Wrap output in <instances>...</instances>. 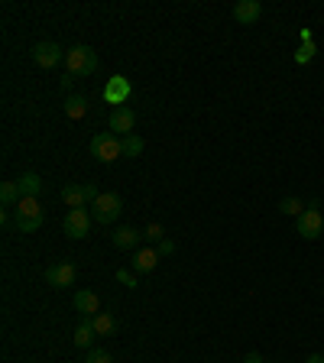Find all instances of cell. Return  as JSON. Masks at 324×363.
Here are the masks:
<instances>
[{"label":"cell","instance_id":"15","mask_svg":"<svg viewBox=\"0 0 324 363\" xmlns=\"http://www.w3.org/2000/svg\"><path fill=\"white\" fill-rule=\"evenodd\" d=\"M17 185H20V195L23 198H36L39 192H43V178H39L36 172H26V176L17 178Z\"/></svg>","mask_w":324,"mask_h":363},{"label":"cell","instance_id":"16","mask_svg":"<svg viewBox=\"0 0 324 363\" xmlns=\"http://www.w3.org/2000/svg\"><path fill=\"white\" fill-rule=\"evenodd\" d=\"M94 337H98V331H94V325H91V318H84L82 325L75 327V334H72V341H75V347H91V344H94Z\"/></svg>","mask_w":324,"mask_h":363},{"label":"cell","instance_id":"28","mask_svg":"<svg viewBox=\"0 0 324 363\" xmlns=\"http://www.w3.org/2000/svg\"><path fill=\"white\" fill-rule=\"evenodd\" d=\"M243 363H263V357H259V354H256V350H250V354L243 357Z\"/></svg>","mask_w":324,"mask_h":363},{"label":"cell","instance_id":"23","mask_svg":"<svg viewBox=\"0 0 324 363\" xmlns=\"http://www.w3.org/2000/svg\"><path fill=\"white\" fill-rule=\"evenodd\" d=\"M143 237H146L149 243H156V247H159V243L166 240V227H162V224H149L146 231H143Z\"/></svg>","mask_w":324,"mask_h":363},{"label":"cell","instance_id":"6","mask_svg":"<svg viewBox=\"0 0 324 363\" xmlns=\"http://www.w3.org/2000/svg\"><path fill=\"white\" fill-rule=\"evenodd\" d=\"M295 231L302 233L305 240H318L324 233V217H321V211H318V201H311V205L295 217Z\"/></svg>","mask_w":324,"mask_h":363},{"label":"cell","instance_id":"5","mask_svg":"<svg viewBox=\"0 0 324 363\" xmlns=\"http://www.w3.org/2000/svg\"><path fill=\"white\" fill-rule=\"evenodd\" d=\"M98 185H91V182H68V185L62 188V201L68 208H84V205H94L98 201Z\"/></svg>","mask_w":324,"mask_h":363},{"label":"cell","instance_id":"20","mask_svg":"<svg viewBox=\"0 0 324 363\" xmlns=\"http://www.w3.org/2000/svg\"><path fill=\"white\" fill-rule=\"evenodd\" d=\"M20 185L17 182H3V185H0V201H3V205L7 208H17L20 205Z\"/></svg>","mask_w":324,"mask_h":363},{"label":"cell","instance_id":"11","mask_svg":"<svg viewBox=\"0 0 324 363\" xmlns=\"http://www.w3.org/2000/svg\"><path fill=\"white\" fill-rule=\"evenodd\" d=\"M130 82L123 78V75H114L111 82L104 84V101H111V104H117V107H123V101L130 98Z\"/></svg>","mask_w":324,"mask_h":363},{"label":"cell","instance_id":"19","mask_svg":"<svg viewBox=\"0 0 324 363\" xmlns=\"http://www.w3.org/2000/svg\"><path fill=\"white\" fill-rule=\"evenodd\" d=\"M91 325H94V331H98V337H107L117 331V318H114L111 311H101V315L91 318Z\"/></svg>","mask_w":324,"mask_h":363},{"label":"cell","instance_id":"22","mask_svg":"<svg viewBox=\"0 0 324 363\" xmlns=\"http://www.w3.org/2000/svg\"><path fill=\"white\" fill-rule=\"evenodd\" d=\"M279 211L288 217H298L305 211V205H302V198H282V201H279Z\"/></svg>","mask_w":324,"mask_h":363},{"label":"cell","instance_id":"27","mask_svg":"<svg viewBox=\"0 0 324 363\" xmlns=\"http://www.w3.org/2000/svg\"><path fill=\"white\" fill-rule=\"evenodd\" d=\"M156 253H159V256H172V253H176V243H172V240H162V243L156 247Z\"/></svg>","mask_w":324,"mask_h":363},{"label":"cell","instance_id":"29","mask_svg":"<svg viewBox=\"0 0 324 363\" xmlns=\"http://www.w3.org/2000/svg\"><path fill=\"white\" fill-rule=\"evenodd\" d=\"M305 363H324V354H311Z\"/></svg>","mask_w":324,"mask_h":363},{"label":"cell","instance_id":"14","mask_svg":"<svg viewBox=\"0 0 324 363\" xmlns=\"http://www.w3.org/2000/svg\"><path fill=\"white\" fill-rule=\"evenodd\" d=\"M139 240H143V233H139L137 227H121V231H114V247H117V250H133Z\"/></svg>","mask_w":324,"mask_h":363},{"label":"cell","instance_id":"12","mask_svg":"<svg viewBox=\"0 0 324 363\" xmlns=\"http://www.w3.org/2000/svg\"><path fill=\"white\" fill-rule=\"evenodd\" d=\"M259 17H263V3L259 0H240V3H233V20L240 26H253Z\"/></svg>","mask_w":324,"mask_h":363},{"label":"cell","instance_id":"21","mask_svg":"<svg viewBox=\"0 0 324 363\" xmlns=\"http://www.w3.org/2000/svg\"><path fill=\"white\" fill-rule=\"evenodd\" d=\"M139 153H143V137H137V133L123 137V156H127V159H137Z\"/></svg>","mask_w":324,"mask_h":363},{"label":"cell","instance_id":"26","mask_svg":"<svg viewBox=\"0 0 324 363\" xmlns=\"http://www.w3.org/2000/svg\"><path fill=\"white\" fill-rule=\"evenodd\" d=\"M84 363H114V360H111V354H107V350H88Z\"/></svg>","mask_w":324,"mask_h":363},{"label":"cell","instance_id":"2","mask_svg":"<svg viewBox=\"0 0 324 363\" xmlns=\"http://www.w3.org/2000/svg\"><path fill=\"white\" fill-rule=\"evenodd\" d=\"M13 221H17V227L23 233H36L43 227V221H46L43 205H39L36 198H20V205L13 208Z\"/></svg>","mask_w":324,"mask_h":363},{"label":"cell","instance_id":"18","mask_svg":"<svg viewBox=\"0 0 324 363\" xmlns=\"http://www.w3.org/2000/svg\"><path fill=\"white\" fill-rule=\"evenodd\" d=\"M156 263H159L156 250H137V256H133V272H153Z\"/></svg>","mask_w":324,"mask_h":363},{"label":"cell","instance_id":"17","mask_svg":"<svg viewBox=\"0 0 324 363\" xmlns=\"http://www.w3.org/2000/svg\"><path fill=\"white\" fill-rule=\"evenodd\" d=\"M84 114H88V98H84V94H72V98L65 101V117H68V121H82Z\"/></svg>","mask_w":324,"mask_h":363},{"label":"cell","instance_id":"3","mask_svg":"<svg viewBox=\"0 0 324 363\" xmlns=\"http://www.w3.org/2000/svg\"><path fill=\"white\" fill-rule=\"evenodd\" d=\"M91 156L101 159V162H114V159L123 156V140L117 133L104 130V133H94L91 137Z\"/></svg>","mask_w":324,"mask_h":363},{"label":"cell","instance_id":"4","mask_svg":"<svg viewBox=\"0 0 324 363\" xmlns=\"http://www.w3.org/2000/svg\"><path fill=\"white\" fill-rule=\"evenodd\" d=\"M121 211H123V198L117 192H101L98 201L91 205V217L98 224H114L121 217Z\"/></svg>","mask_w":324,"mask_h":363},{"label":"cell","instance_id":"8","mask_svg":"<svg viewBox=\"0 0 324 363\" xmlns=\"http://www.w3.org/2000/svg\"><path fill=\"white\" fill-rule=\"evenodd\" d=\"M75 276H78V270H75V263H52L46 270V282L52 286V289H68L75 282Z\"/></svg>","mask_w":324,"mask_h":363},{"label":"cell","instance_id":"9","mask_svg":"<svg viewBox=\"0 0 324 363\" xmlns=\"http://www.w3.org/2000/svg\"><path fill=\"white\" fill-rule=\"evenodd\" d=\"M33 62H36L39 68H56L59 62H65V52L59 43H39V46L33 49Z\"/></svg>","mask_w":324,"mask_h":363},{"label":"cell","instance_id":"24","mask_svg":"<svg viewBox=\"0 0 324 363\" xmlns=\"http://www.w3.org/2000/svg\"><path fill=\"white\" fill-rule=\"evenodd\" d=\"M315 52H318L315 43H302V46H298V52H295V62H298V65H305V62H311V59H315Z\"/></svg>","mask_w":324,"mask_h":363},{"label":"cell","instance_id":"13","mask_svg":"<svg viewBox=\"0 0 324 363\" xmlns=\"http://www.w3.org/2000/svg\"><path fill=\"white\" fill-rule=\"evenodd\" d=\"M75 311H78L82 318L101 315V298L94 295V292H88V289H78L75 292Z\"/></svg>","mask_w":324,"mask_h":363},{"label":"cell","instance_id":"10","mask_svg":"<svg viewBox=\"0 0 324 363\" xmlns=\"http://www.w3.org/2000/svg\"><path fill=\"white\" fill-rule=\"evenodd\" d=\"M111 133H117V137H130L133 133V127H137V114L130 111V107H114L111 111Z\"/></svg>","mask_w":324,"mask_h":363},{"label":"cell","instance_id":"25","mask_svg":"<svg viewBox=\"0 0 324 363\" xmlns=\"http://www.w3.org/2000/svg\"><path fill=\"white\" fill-rule=\"evenodd\" d=\"M117 282L127 286V289H137V276H133V270H117Z\"/></svg>","mask_w":324,"mask_h":363},{"label":"cell","instance_id":"7","mask_svg":"<svg viewBox=\"0 0 324 363\" xmlns=\"http://www.w3.org/2000/svg\"><path fill=\"white\" fill-rule=\"evenodd\" d=\"M91 211H84V208H72L68 215H65V221H62V227H65V233L72 237V240H84L88 233H91Z\"/></svg>","mask_w":324,"mask_h":363},{"label":"cell","instance_id":"1","mask_svg":"<svg viewBox=\"0 0 324 363\" xmlns=\"http://www.w3.org/2000/svg\"><path fill=\"white\" fill-rule=\"evenodd\" d=\"M65 65H68V75H75V78H88V75L101 68V59H98V52L91 46H72L65 52Z\"/></svg>","mask_w":324,"mask_h":363}]
</instances>
